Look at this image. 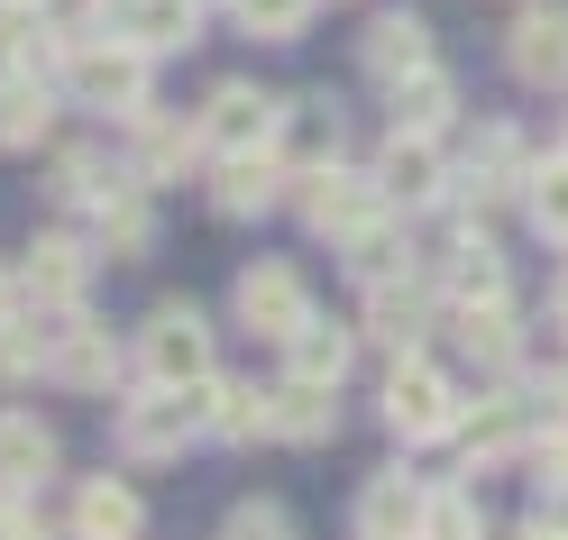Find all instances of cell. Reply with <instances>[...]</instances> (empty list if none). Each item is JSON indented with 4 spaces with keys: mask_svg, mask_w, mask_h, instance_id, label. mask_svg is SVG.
<instances>
[{
    "mask_svg": "<svg viewBox=\"0 0 568 540\" xmlns=\"http://www.w3.org/2000/svg\"><path fill=\"white\" fill-rule=\"evenodd\" d=\"M64 83H74V101H92V111L138 120L148 111V47L138 38H83L74 64H64Z\"/></svg>",
    "mask_w": 568,
    "mask_h": 540,
    "instance_id": "obj_1",
    "label": "cell"
},
{
    "mask_svg": "<svg viewBox=\"0 0 568 540\" xmlns=\"http://www.w3.org/2000/svg\"><path fill=\"white\" fill-rule=\"evenodd\" d=\"M385 421L404 430V440H440V430H458V385L432 367V357H395V376H385Z\"/></svg>",
    "mask_w": 568,
    "mask_h": 540,
    "instance_id": "obj_2",
    "label": "cell"
},
{
    "mask_svg": "<svg viewBox=\"0 0 568 540\" xmlns=\"http://www.w3.org/2000/svg\"><path fill=\"white\" fill-rule=\"evenodd\" d=\"M138 367H148L156 385H202L211 376V330H202V312H184V303H165L156 320H148V339H138Z\"/></svg>",
    "mask_w": 568,
    "mask_h": 540,
    "instance_id": "obj_3",
    "label": "cell"
},
{
    "mask_svg": "<svg viewBox=\"0 0 568 540\" xmlns=\"http://www.w3.org/2000/svg\"><path fill=\"white\" fill-rule=\"evenodd\" d=\"M303 221L322 230V238H358L367 221H385V184H376V174L322 165V174H303Z\"/></svg>",
    "mask_w": 568,
    "mask_h": 540,
    "instance_id": "obj_4",
    "label": "cell"
},
{
    "mask_svg": "<svg viewBox=\"0 0 568 540\" xmlns=\"http://www.w3.org/2000/svg\"><path fill=\"white\" fill-rule=\"evenodd\" d=\"M239 320H247L257 339H294L303 320H312V294H303V275L284 266V257L247 266V275H239Z\"/></svg>",
    "mask_w": 568,
    "mask_h": 540,
    "instance_id": "obj_5",
    "label": "cell"
},
{
    "mask_svg": "<svg viewBox=\"0 0 568 540\" xmlns=\"http://www.w3.org/2000/svg\"><path fill=\"white\" fill-rule=\"evenodd\" d=\"M275 129H284V101H266L257 83H221V92H211V111H202V137H211L221 156L275 147Z\"/></svg>",
    "mask_w": 568,
    "mask_h": 540,
    "instance_id": "obj_6",
    "label": "cell"
},
{
    "mask_svg": "<svg viewBox=\"0 0 568 540\" xmlns=\"http://www.w3.org/2000/svg\"><path fill=\"white\" fill-rule=\"evenodd\" d=\"M193 430H202L193 394H184V385H156V394H138V404L120 412V449H129V458H174Z\"/></svg>",
    "mask_w": 568,
    "mask_h": 540,
    "instance_id": "obj_7",
    "label": "cell"
},
{
    "mask_svg": "<svg viewBox=\"0 0 568 540\" xmlns=\"http://www.w3.org/2000/svg\"><path fill=\"white\" fill-rule=\"evenodd\" d=\"M505 64L523 83H568V10H523L514 19V38H505Z\"/></svg>",
    "mask_w": 568,
    "mask_h": 540,
    "instance_id": "obj_8",
    "label": "cell"
},
{
    "mask_svg": "<svg viewBox=\"0 0 568 540\" xmlns=\"http://www.w3.org/2000/svg\"><path fill=\"white\" fill-rule=\"evenodd\" d=\"M422 495L404 467H385V477H367V495H358V540H422Z\"/></svg>",
    "mask_w": 568,
    "mask_h": 540,
    "instance_id": "obj_9",
    "label": "cell"
},
{
    "mask_svg": "<svg viewBox=\"0 0 568 540\" xmlns=\"http://www.w3.org/2000/svg\"><path fill=\"white\" fill-rule=\"evenodd\" d=\"M47 376H55L64 394H101V385L120 376L111 330H92V320H64V330H55V357H47Z\"/></svg>",
    "mask_w": 568,
    "mask_h": 540,
    "instance_id": "obj_10",
    "label": "cell"
},
{
    "mask_svg": "<svg viewBox=\"0 0 568 540\" xmlns=\"http://www.w3.org/2000/svg\"><path fill=\"white\" fill-rule=\"evenodd\" d=\"M193 412H202L211 440H257V430H275V394H247V385L202 376V385H193Z\"/></svg>",
    "mask_w": 568,
    "mask_h": 540,
    "instance_id": "obj_11",
    "label": "cell"
},
{
    "mask_svg": "<svg viewBox=\"0 0 568 540\" xmlns=\"http://www.w3.org/2000/svg\"><path fill=\"white\" fill-rule=\"evenodd\" d=\"M38 477H55V430L38 412H0V495H28Z\"/></svg>",
    "mask_w": 568,
    "mask_h": 540,
    "instance_id": "obj_12",
    "label": "cell"
},
{
    "mask_svg": "<svg viewBox=\"0 0 568 540\" xmlns=\"http://www.w3.org/2000/svg\"><path fill=\"white\" fill-rule=\"evenodd\" d=\"M358 55H367V74H376V83H404V74H422V64H432V28H422L413 10H385V19L367 28V47H358Z\"/></svg>",
    "mask_w": 568,
    "mask_h": 540,
    "instance_id": "obj_13",
    "label": "cell"
},
{
    "mask_svg": "<svg viewBox=\"0 0 568 540\" xmlns=\"http://www.w3.org/2000/svg\"><path fill=\"white\" fill-rule=\"evenodd\" d=\"M275 147H284V165L322 174V165L339 156V101H294V111H284V129H275Z\"/></svg>",
    "mask_w": 568,
    "mask_h": 540,
    "instance_id": "obj_14",
    "label": "cell"
},
{
    "mask_svg": "<svg viewBox=\"0 0 568 540\" xmlns=\"http://www.w3.org/2000/svg\"><path fill=\"white\" fill-rule=\"evenodd\" d=\"M376 184H385V202H440V156H432V137H413V129H395V147H385V165H376Z\"/></svg>",
    "mask_w": 568,
    "mask_h": 540,
    "instance_id": "obj_15",
    "label": "cell"
},
{
    "mask_svg": "<svg viewBox=\"0 0 568 540\" xmlns=\"http://www.w3.org/2000/svg\"><path fill=\"white\" fill-rule=\"evenodd\" d=\"M339 385H322V376H284L275 385V430L284 440H331L339 430V404H331Z\"/></svg>",
    "mask_w": 568,
    "mask_h": 540,
    "instance_id": "obj_16",
    "label": "cell"
},
{
    "mask_svg": "<svg viewBox=\"0 0 568 540\" xmlns=\"http://www.w3.org/2000/svg\"><path fill=\"white\" fill-rule=\"evenodd\" d=\"M138 495L120 486V477H92L83 495H74V540H138Z\"/></svg>",
    "mask_w": 568,
    "mask_h": 540,
    "instance_id": "obj_17",
    "label": "cell"
},
{
    "mask_svg": "<svg viewBox=\"0 0 568 540\" xmlns=\"http://www.w3.org/2000/svg\"><path fill=\"white\" fill-rule=\"evenodd\" d=\"M211 202H221L230 221H247V211H266V202H275V156H266V147L230 156V165H221V184H211Z\"/></svg>",
    "mask_w": 568,
    "mask_h": 540,
    "instance_id": "obj_18",
    "label": "cell"
},
{
    "mask_svg": "<svg viewBox=\"0 0 568 540\" xmlns=\"http://www.w3.org/2000/svg\"><path fill=\"white\" fill-rule=\"evenodd\" d=\"M284 357H294V376L339 385V376H348V330H339V320H303V330L284 339Z\"/></svg>",
    "mask_w": 568,
    "mask_h": 540,
    "instance_id": "obj_19",
    "label": "cell"
},
{
    "mask_svg": "<svg viewBox=\"0 0 568 540\" xmlns=\"http://www.w3.org/2000/svg\"><path fill=\"white\" fill-rule=\"evenodd\" d=\"M193 147H211L202 129H174V120H148L138 111V184H156V174H174Z\"/></svg>",
    "mask_w": 568,
    "mask_h": 540,
    "instance_id": "obj_20",
    "label": "cell"
},
{
    "mask_svg": "<svg viewBox=\"0 0 568 540\" xmlns=\"http://www.w3.org/2000/svg\"><path fill=\"white\" fill-rule=\"evenodd\" d=\"M38 137H47V83L10 74L0 83V147H38Z\"/></svg>",
    "mask_w": 568,
    "mask_h": 540,
    "instance_id": "obj_21",
    "label": "cell"
},
{
    "mask_svg": "<svg viewBox=\"0 0 568 540\" xmlns=\"http://www.w3.org/2000/svg\"><path fill=\"white\" fill-rule=\"evenodd\" d=\"M440 120H449V74H432V64H422V74H404V83H395V129L432 137Z\"/></svg>",
    "mask_w": 568,
    "mask_h": 540,
    "instance_id": "obj_22",
    "label": "cell"
},
{
    "mask_svg": "<svg viewBox=\"0 0 568 540\" xmlns=\"http://www.w3.org/2000/svg\"><path fill=\"white\" fill-rule=\"evenodd\" d=\"M28 294H38V303H74L83 294V247L74 238H47L38 257H28Z\"/></svg>",
    "mask_w": 568,
    "mask_h": 540,
    "instance_id": "obj_23",
    "label": "cell"
},
{
    "mask_svg": "<svg viewBox=\"0 0 568 540\" xmlns=\"http://www.w3.org/2000/svg\"><path fill=\"white\" fill-rule=\"evenodd\" d=\"M413 330H422V294L385 275V284H376V303H367V339H385V348H413Z\"/></svg>",
    "mask_w": 568,
    "mask_h": 540,
    "instance_id": "obj_24",
    "label": "cell"
},
{
    "mask_svg": "<svg viewBox=\"0 0 568 540\" xmlns=\"http://www.w3.org/2000/svg\"><path fill=\"white\" fill-rule=\"evenodd\" d=\"M458 348L486 357V367H505V357H514V320H505V303H458Z\"/></svg>",
    "mask_w": 568,
    "mask_h": 540,
    "instance_id": "obj_25",
    "label": "cell"
},
{
    "mask_svg": "<svg viewBox=\"0 0 568 540\" xmlns=\"http://www.w3.org/2000/svg\"><path fill=\"white\" fill-rule=\"evenodd\" d=\"M230 10H239L247 38L284 47V38H303V28H312V10H322V0H230Z\"/></svg>",
    "mask_w": 568,
    "mask_h": 540,
    "instance_id": "obj_26",
    "label": "cell"
},
{
    "mask_svg": "<svg viewBox=\"0 0 568 540\" xmlns=\"http://www.w3.org/2000/svg\"><path fill=\"white\" fill-rule=\"evenodd\" d=\"M523 211H531V230L568 238V156H559V165H541V174L523 184Z\"/></svg>",
    "mask_w": 568,
    "mask_h": 540,
    "instance_id": "obj_27",
    "label": "cell"
},
{
    "mask_svg": "<svg viewBox=\"0 0 568 540\" xmlns=\"http://www.w3.org/2000/svg\"><path fill=\"white\" fill-rule=\"evenodd\" d=\"M47 357H55V339H47V330H19V320L0 312V385H28V376L47 367Z\"/></svg>",
    "mask_w": 568,
    "mask_h": 540,
    "instance_id": "obj_28",
    "label": "cell"
},
{
    "mask_svg": "<svg viewBox=\"0 0 568 540\" xmlns=\"http://www.w3.org/2000/svg\"><path fill=\"white\" fill-rule=\"evenodd\" d=\"M514 440H523V404H486L468 421V458H505Z\"/></svg>",
    "mask_w": 568,
    "mask_h": 540,
    "instance_id": "obj_29",
    "label": "cell"
},
{
    "mask_svg": "<svg viewBox=\"0 0 568 540\" xmlns=\"http://www.w3.org/2000/svg\"><path fill=\"white\" fill-rule=\"evenodd\" d=\"M449 284H458V303H505V266H495V247H486V238L468 247V257H458V275H449Z\"/></svg>",
    "mask_w": 568,
    "mask_h": 540,
    "instance_id": "obj_30",
    "label": "cell"
},
{
    "mask_svg": "<svg viewBox=\"0 0 568 540\" xmlns=\"http://www.w3.org/2000/svg\"><path fill=\"white\" fill-rule=\"evenodd\" d=\"M101 238H111L120 257H138V247H148V211H138V193H129V184L101 202Z\"/></svg>",
    "mask_w": 568,
    "mask_h": 540,
    "instance_id": "obj_31",
    "label": "cell"
},
{
    "mask_svg": "<svg viewBox=\"0 0 568 540\" xmlns=\"http://www.w3.org/2000/svg\"><path fill=\"white\" fill-rule=\"evenodd\" d=\"M422 540H477V503L468 495H432L422 503Z\"/></svg>",
    "mask_w": 568,
    "mask_h": 540,
    "instance_id": "obj_32",
    "label": "cell"
},
{
    "mask_svg": "<svg viewBox=\"0 0 568 540\" xmlns=\"http://www.w3.org/2000/svg\"><path fill=\"white\" fill-rule=\"evenodd\" d=\"M120 184H101V156H64L55 165V202H111Z\"/></svg>",
    "mask_w": 568,
    "mask_h": 540,
    "instance_id": "obj_33",
    "label": "cell"
},
{
    "mask_svg": "<svg viewBox=\"0 0 568 540\" xmlns=\"http://www.w3.org/2000/svg\"><path fill=\"white\" fill-rule=\"evenodd\" d=\"M230 540H284V513H275V503H239V513H230Z\"/></svg>",
    "mask_w": 568,
    "mask_h": 540,
    "instance_id": "obj_34",
    "label": "cell"
},
{
    "mask_svg": "<svg viewBox=\"0 0 568 540\" xmlns=\"http://www.w3.org/2000/svg\"><path fill=\"white\" fill-rule=\"evenodd\" d=\"M0 540H38V522H28V513H19V495H10V503H0Z\"/></svg>",
    "mask_w": 568,
    "mask_h": 540,
    "instance_id": "obj_35",
    "label": "cell"
},
{
    "mask_svg": "<svg viewBox=\"0 0 568 540\" xmlns=\"http://www.w3.org/2000/svg\"><path fill=\"white\" fill-rule=\"evenodd\" d=\"M523 540H568V522H550V513H541V522H523Z\"/></svg>",
    "mask_w": 568,
    "mask_h": 540,
    "instance_id": "obj_36",
    "label": "cell"
},
{
    "mask_svg": "<svg viewBox=\"0 0 568 540\" xmlns=\"http://www.w3.org/2000/svg\"><path fill=\"white\" fill-rule=\"evenodd\" d=\"M0 312H10V284H0Z\"/></svg>",
    "mask_w": 568,
    "mask_h": 540,
    "instance_id": "obj_37",
    "label": "cell"
}]
</instances>
